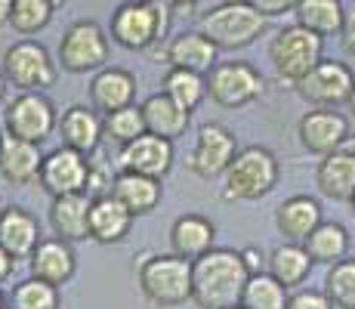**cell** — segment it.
Masks as SVG:
<instances>
[{
  "instance_id": "36",
  "label": "cell",
  "mask_w": 355,
  "mask_h": 309,
  "mask_svg": "<svg viewBox=\"0 0 355 309\" xmlns=\"http://www.w3.org/2000/svg\"><path fill=\"white\" fill-rule=\"evenodd\" d=\"M12 309H59V287L44 278H28L12 291Z\"/></svg>"
},
{
  "instance_id": "20",
  "label": "cell",
  "mask_w": 355,
  "mask_h": 309,
  "mask_svg": "<svg viewBox=\"0 0 355 309\" xmlns=\"http://www.w3.org/2000/svg\"><path fill=\"white\" fill-rule=\"evenodd\" d=\"M59 133H62V142L84 155H93L99 149L102 136H105V124H102L96 108L87 106H71L68 112H62L59 118Z\"/></svg>"
},
{
  "instance_id": "3",
  "label": "cell",
  "mask_w": 355,
  "mask_h": 309,
  "mask_svg": "<svg viewBox=\"0 0 355 309\" xmlns=\"http://www.w3.org/2000/svg\"><path fill=\"white\" fill-rule=\"evenodd\" d=\"M266 22L269 19L259 10H254L248 0H223L220 6H214L210 12L201 16V31L220 50H241L266 31Z\"/></svg>"
},
{
  "instance_id": "6",
  "label": "cell",
  "mask_w": 355,
  "mask_h": 309,
  "mask_svg": "<svg viewBox=\"0 0 355 309\" xmlns=\"http://www.w3.org/2000/svg\"><path fill=\"white\" fill-rule=\"evenodd\" d=\"M322 53H324V37L315 31H309V28H303V25L282 28L269 47V56H272L275 72L282 74V78L293 81V84H297L300 78H306V74L324 59Z\"/></svg>"
},
{
  "instance_id": "5",
  "label": "cell",
  "mask_w": 355,
  "mask_h": 309,
  "mask_svg": "<svg viewBox=\"0 0 355 309\" xmlns=\"http://www.w3.org/2000/svg\"><path fill=\"white\" fill-rule=\"evenodd\" d=\"M278 183V158L263 146L241 149L226 167V192L229 201H257L269 195Z\"/></svg>"
},
{
  "instance_id": "1",
  "label": "cell",
  "mask_w": 355,
  "mask_h": 309,
  "mask_svg": "<svg viewBox=\"0 0 355 309\" xmlns=\"http://www.w3.org/2000/svg\"><path fill=\"white\" fill-rule=\"evenodd\" d=\"M254 272L244 263V253L214 247L192 260V300L201 309H229L244 297L248 278Z\"/></svg>"
},
{
  "instance_id": "2",
  "label": "cell",
  "mask_w": 355,
  "mask_h": 309,
  "mask_svg": "<svg viewBox=\"0 0 355 309\" xmlns=\"http://www.w3.org/2000/svg\"><path fill=\"white\" fill-rule=\"evenodd\" d=\"M170 31L167 0H127L112 16V37L124 50H146Z\"/></svg>"
},
{
  "instance_id": "44",
  "label": "cell",
  "mask_w": 355,
  "mask_h": 309,
  "mask_svg": "<svg viewBox=\"0 0 355 309\" xmlns=\"http://www.w3.org/2000/svg\"><path fill=\"white\" fill-rule=\"evenodd\" d=\"M6 84H10V81H6V74H3V65H0V102H3V96H6Z\"/></svg>"
},
{
  "instance_id": "40",
  "label": "cell",
  "mask_w": 355,
  "mask_h": 309,
  "mask_svg": "<svg viewBox=\"0 0 355 309\" xmlns=\"http://www.w3.org/2000/svg\"><path fill=\"white\" fill-rule=\"evenodd\" d=\"M340 40H343V50L349 53H355V6L349 12H346V19H343V31H340Z\"/></svg>"
},
{
  "instance_id": "33",
  "label": "cell",
  "mask_w": 355,
  "mask_h": 309,
  "mask_svg": "<svg viewBox=\"0 0 355 309\" xmlns=\"http://www.w3.org/2000/svg\"><path fill=\"white\" fill-rule=\"evenodd\" d=\"M164 93L173 102H180L186 112H195L201 106V99L207 96V78L189 68H170L164 78Z\"/></svg>"
},
{
  "instance_id": "32",
  "label": "cell",
  "mask_w": 355,
  "mask_h": 309,
  "mask_svg": "<svg viewBox=\"0 0 355 309\" xmlns=\"http://www.w3.org/2000/svg\"><path fill=\"white\" fill-rule=\"evenodd\" d=\"M288 285H282L272 272H254L244 287V309H288Z\"/></svg>"
},
{
  "instance_id": "11",
  "label": "cell",
  "mask_w": 355,
  "mask_h": 309,
  "mask_svg": "<svg viewBox=\"0 0 355 309\" xmlns=\"http://www.w3.org/2000/svg\"><path fill=\"white\" fill-rule=\"evenodd\" d=\"M297 90L306 102H312V106L334 108V106L349 102V96L355 90V74L346 62L322 59L306 78L297 81Z\"/></svg>"
},
{
  "instance_id": "41",
  "label": "cell",
  "mask_w": 355,
  "mask_h": 309,
  "mask_svg": "<svg viewBox=\"0 0 355 309\" xmlns=\"http://www.w3.org/2000/svg\"><path fill=\"white\" fill-rule=\"evenodd\" d=\"M12 266H16V257H12V253L0 244V281H6L12 276Z\"/></svg>"
},
{
  "instance_id": "25",
  "label": "cell",
  "mask_w": 355,
  "mask_h": 309,
  "mask_svg": "<svg viewBox=\"0 0 355 309\" xmlns=\"http://www.w3.org/2000/svg\"><path fill=\"white\" fill-rule=\"evenodd\" d=\"M318 189L322 195L334 198V201H352L355 195V152L337 149V152L324 155V161L318 164Z\"/></svg>"
},
{
  "instance_id": "49",
  "label": "cell",
  "mask_w": 355,
  "mask_h": 309,
  "mask_svg": "<svg viewBox=\"0 0 355 309\" xmlns=\"http://www.w3.org/2000/svg\"><path fill=\"white\" fill-rule=\"evenodd\" d=\"M0 214H3V208H0Z\"/></svg>"
},
{
  "instance_id": "7",
  "label": "cell",
  "mask_w": 355,
  "mask_h": 309,
  "mask_svg": "<svg viewBox=\"0 0 355 309\" xmlns=\"http://www.w3.org/2000/svg\"><path fill=\"white\" fill-rule=\"evenodd\" d=\"M3 74L22 93L25 90L44 93L46 87L56 84V62H53L44 44H37V40H19V44H12L3 53Z\"/></svg>"
},
{
  "instance_id": "27",
  "label": "cell",
  "mask_w": 355,
  "mask_h": 309,
  "mask_svg": "<svg viewBox=\"0 0 355 309\" xmlns=\"http://www.w3.org/2000/svg\"><path fill=\"white\" fill-rule=\"evenodd\" d=\"M0 244L12 253L16 260H25L40 244V226L28 210L22 208H6L0 214Z\"/></svg>"
},
{
  "instance_id": "35",
  "label": "cell",
  "mask_w": 355,
  "mask_h": 309,
  "mask_svg": "<svg viewBox=\"0 0 355 309\" xmlns=\"http://www.w3.org/2000/svg\"><path fill=\"white\" fill-rule=\"evenodd\" d=\"M324 294L337 309H355V260H337L327 272Z\"/></svg>"
},
{
  "instance_id": "23",
  "label": "cell",
  "mask_w": 355,
  "mask_h": 309,
  "mask_svg": "<svg viewBox=\"0 0 355 309\" xmlns=\"http://www.w3.org/2000/svg\"><path fill=\"white\" fill-rule=\"evenodd\" d=\"M142 118H146V133L164 136V140H176V136L186 133L189 121H192V112L173 102L167 93H155L142 102Z\"/></svg>"
},
{
  "instance_id": "48",
  "label": "cell",
  "mask_w": 355,
  "mask_h": 309,
  "mask_svg": "<svg viewBox=\"0 0 355 309\" xmlns=\"http://www.w3.org/2000/svg\"><path fill=\"white\" fill-rule=\"evenodd\" d=\"M352 204H355V195H352Z\"/></svg>"
},
{
  "instance_id": "14",
  "label": "cell",
  "mask_w": 355,
  "mask_h": 309,
  "mask_svg": "<svg viewBox=\"0 0 355 309\" xmlns=\"http://www.w3.org/2000/svg\"><path fill=\"white\" fill-rule=\"evenodd\" d=\"M118 161L124 170L161 180V176H167L170 167H173V140H164V136H155V133H142V136H136L133 142L121 146Z\"/></svg>"
},
{
  "instance_id": "17",
  "label": "cell",
  "mask_w": 355,
  "mask_h": 309,
  "mask_svg": "<svg viewBox=\"0 0 355 309\" xmlns=\"http://www.w3.org/2000/svg\"><path fill=\"white\" fill-rule=\"evenodd\" d=\"M136 78L124 68H99L90 81V106L99 115H112L124 106H133Z\"/></svg>"
},
{
  "instance_id": "8",
  "label": "cell",
  "mask_w": 355,
  "mask_h": 309,
  "mask_svg": "<svg viewBox=\"0 0 355 309\" xmlns=\"http://www.w3.org/2000/svg\"><path fill=\"white\" fill-rule=\"evenodd\" d=\"M108 62V37L96 22H74L59 40V65L71 74L99 72Z\"/></svg>"
},
{
  "instance_id": "37",
  "label": "cell",
  "mask_w": 355,
  "mask_h": 309,
  "mask_svg": "<svg viewBox=\"0 0 355 309\" xmlns=\"http://www.w3.org/2000/svg\"><path fill=\"white\" fill-rule=\"evenodd\" d=\"M105 136H112L114 142H121V146H127V142H133L136 136L146 133V118H142V108L139 106H124L118 108V112L105 115Z\"/></svg>"
},
{
  "instance_id": "10",
  "label": "cell",
  "mask_w": 355,
  "mask_h": 309,
  "mask_svg": "<svg viewBox=\"0 0 355 309\" xmlns=\"http://www.w3.org/2000/svg\"><path fill=\"white\" fill-rule=\"evenodd\" d=\"M3 124H6V130H10L12 136H22V140L37 142L40 146V142L50 140L53 130L59 127V118H56L53 102L46 99L44 93L25 90L22 96H16V99L6 106Z\"/></svg>"
},
{
  "instance_id": "12",
  "label": "cell",
  "mask_w": 355,
  "mask_h": 309,
  "mask_svg": "<svg viewBox=\"0 0 355 309\" xmlns=\"http://www.w3.org/2000/svg\"><path fill=\"white\" fill-rule=\"evenodd\" d=\"M90 176L93 167L87 161V155L71 146H62L56 152L44 155L37 180L44 185V192L59 198V195H71V192H87L90 189Z\"/></svg>"
},
{
  "instance_id": "42",
  "label": "cell",
  "mask_w": 355,
  "mask_h": 309,
  "mask_svg": "<svg viewBox=\"0 0 355 309\" xmlns=\"http://www.w3.org/2000/svg\"><path fill=\"white\" fill-rule=\"evenodd\" d=\"M10 12H12V0H0V25H10Z\"/></svg>"
},
{
  "instance_id": "16",
  "label": "cell",
  "mask_w": 355,
  "mask_h": 309,
  "mask_svg": "<svg viewBox=\"0 0 355 309\" xmlns=\"http://www.w3.org/2000/svg\"><path fill=\"white\" fill-rule=\"evenodd\" d=\"M44 155L37 142H28L22 136H12L10 130L0 133V176L12 185H25L37 180Z\"/></svg>"
},
{
  "instance_id": "21",
  "label": "cell",
  "mask_w": 355,
  "mask_h": 309,
  "mask_svg": "<svg viewBox=\"0 0 355 309\" xmlns=\"http://www.w3.org/2000/svg\"><path fill=\"white\" fill-rule=\"evenodd\" d=\"M112 195L130 210L133 217L152 214L161 204V180L146 174H133V170H121L112 180Z\"/></svg>"
},
{
  "instance_id": "43",
  "label": "cell",
  "mask_w": 355,
  "mask_h": 309,
  "mask_svg": "<svg viewBox=\"0 0 355 309\" xmlns=\"http://www.w3.org/2000/svg\"><path fill=\"white\" fill-rule=\"evenodd\" d=\"M170 6H176V10H186V6H195L198 0H167Z\"/></svg>"
},
{
  "instance_id": "13",
  "label": "cell",
  "mask_w": 355,
  "mask_h": 309,
  "mask_svg": "<svg viewBox=\"0 0 355 309\" xmlns=\"http://www.w3.org/2000/svg\"><path fill=\"white\" fill-rule=\"evenodd\" d=\"M235 155H238V146H235L232 130L223 127V124H204V127L198 130V146L192 152L189 167H192L198 176L210 180V176H216V174H226V167L232 164Z\"/></svg>"
},
{
  "instance_id": "30",
  "label": "cell",
  "mask_w": 355,
  "mask_h": 309,
  "mask_svg": "<svg viewBox=\"0 0 355 309\" xmlns=\"http://www.w3.org/2000/svg\"><path fill=\"white\" fill-rule=\"evenodd\" d=\"M303 247L309 251L312 263L334 266L337 260L346 257V251H349V232H346L340 223H324L322 219V223L309 232V238L303 242Z\"/></svg>"
},
{
  "instance_id": "28",
  "label": "cell",
  "mask_w": 355,
  "mask_h": 309,
  "mask_svg": "<svg viewBox=\"0 0 355 309\" xmlns=\"http://www.w3.org/2000/svg\"><path fill=\"white\" fill-rule=\"evenodd\" d=\"M275 223L291 242H306L309 232L322 223V204L309 195H293L275 210Z\"/></svg>"
},
{
  "instance_id": "38",
  "label": "cell",
  "mask_w": 355,
  "mask_h": 309,
  "mask_svg": "<svg viewBox=\"0 0 355 309\" xmlns=\"http://www.w3.org/2000/svg\"><path fill=\"white\" fill-rule=\"evenodd\" d=\"M288 309H337L322 291H300L288 300Z\"/></svg>"
},
{
  "instance_id": "50",
  "label": "cell",
  "mask_w": 355,
  "mask_h": 309,
  "mask_svg": "<svg viewBox=\"0 0 355 309\" xmlns=\"http://www.w3.org/2000/svg\"><path fill=\"white\" fill-rule=\"evenodd\" d=\"M352 56H355V53H352Z\"/></svg>"
},
{
  "instance_id": "39",
  "label": "cell",
  "mask_w": 355,
  "mask_h": 309,
  "mask_svg": "<svg viewBox=\"0 0 355 309\" xmlns=\"http://www.w3.org/2000/svg\"><path fill=\"white\" fill-rule=\"evenodd\" d=\"M248 3L263 12L266 19H272V16H282V12H291L297 6V0H248Z\"/></svg>"
},
{
  "instance_id": "34",
  "label": "cell",
  "mask_w": 355,
  "mask_h": 309,
  "mask_svg": "<svg viewBox=\"0 0 355 309\" xmlns=\"http://www.w3.org/2000/svg\"><path fill=\"white\" fill-rule=\"evenodd\" d=\"M56 6L50 0H12V12H10V25L19 34H37L50 25Z\"/></svg>"
},
{
  "instance_id": "15",
  "label": "cell",
  "mask_w": 355,
  "mask_h": 309,
  "mask_svg": "<svg viewBox=\"0 0 355 309\" xmlns=\"http://www.w3.org/2000/svg\"><path fill=\"white\" fill-rule=\"evenodd\" d=\"M297 133L303 149H309L312 155H331L349 136V121L340 112H334V108H315V112L303 115Z\"/></svg>"
},
{
  "instance_id": "9",
  "label": "cell",
  "mask_w": 355,
  "mask_h": 309,
  "mask_svg": "<svg viewBox=\"0 0 355 309\" xmlns=\"http://www.w3.org/2000/svg\"><path fill=\"white\" fill-rule=\"evenodd\" d=\"M263 78L248 62H216L207 72V96L223 108H241L259 99Z\"/></svg>"
},
{
  "instance_id": "19",
  "label": "cell",
  "mask_w": 355,
  "mask_h": 309,
  "mask_svg": "<svg viewBox=\"0 0 355 309\" xmlns=\"http://www.w3.org/2000/svg\"><path fill=\"white\" fill-rule=\"evenodd\" d=\"M31 276L62 287L74 276V251L65 238H40L31 253Z\"/></svg>"
},
{
  "instance_id": "24",
  "label": "cell",
  "mask_w": 355,
  "mask_h": 309,
  "mask_svg": "<svg viewBox=\"0 0 355 309\" xmlns=\"http://www.w3.org/2000/svg\"><path fill=\"white\" fill-rule=\"evenodd\" d=\"M133 214L118 201L114 195H99L93 198L90 208V238L99 244H118L130 232Z\"/></svg>"
},
{
  "instance_id": "46",
  "label": "cell",
  "mask_w": 355,
  "mask_h": 309,
  "mask_svg": "<svg viewBox=\"0 0 355 309\" xmlns=\"http://www.w3.org/2000/svg\"><path fill=\"white\" fill-rule=\"evenodd\" d=\"M0 309H3V291H0Z\"/></svg>"
},
{
  "instance_id": "4",
  "label": "cell",
  "mask_w": 355,
  "mask_h": 309,
  "mask_svg": "<svg viewBox=\"0 0 355 309\" xmlns=\"http://www.w3.org/2000/svg\"><path fill=\"white\" fill-rule=\"evenodd\" d=\"M139 287L148 303L180 306L192 300V260L180 253H158L148 257L139 269Z\"/></svg>"
},
{
  "instance_id": "47",
  "label": "cell",
  "mask_w": 355,
  "mask_h": 309,
  "mask_svg": "<svg viewBox=\"0 0 355 309\" xmlns=\"http://www.w3.org/2000/svg\"><path fill=\"white\" fill-rule=\"evenodd\" d=\"M229 309H244V306H241V303H238V306H229Z\"/></svg>"
},
{
  "instance_id": "22",
  "label": "cell",
  "mask_w": 355,
  "mask_h": 309,
  "mask_svg": "<svg viewBox=\"0 0 355 309\" xmlns=\"http://www.w3.org/2000/svg\"><path fill=\"white\" fill-rule=\"evenodd\" d=\"M216 50L220 47L204 31H182L180 37L170 40L167 62H170V68H189V72L207 74L216 65Z\"/></svg>"
},
{
  "instance_id": "18",
  "label": "cell",
  "mask_w": 355,
  "mask_h": 309,
  "mask_svg": "<svg viewBox=\"0 0 355 309\" xmlns=\"http://www.w3.org/2000/svg\"><path fill=\"white\" fill-rule=\"evenodd\" d=\"M90 208H93V198L87 192H71V195L53 198L50 223L56 229V235L65 238V242L90 238Z\"/></svg>"
},
{
  "instance_id": "26",
  "label": "cell",
  "mask_w": 355,
  "mask_h": 309,
  "mask_svg": "<svg viewBox=\"0 0 355 309\" xmlns=\"http://www.w3.org/2000/svg\"><path fill=\"white\" fill-rule=\"evenodd\" d=\"M214 238H216V226L201 214L180 217L173 223V229H170L173 253H180V257H186V260H198L207 251H214Z\"/></svg>"
},
{
  "instance_id": "45",
  "label": "cell",
  "mask_w": 355,
  "mask_h": 309,
  "mask_svg": "<svg viewBox=\"0 0 355 309\" xmlns=\"http://www.w3.org/2000/svg\"><path fill=\"white\" fill-rule=\"evenodd\" d=\"M346 106H349V112L355 115V90H352V96H349V102H346Z\"/></svg>"
},
{
  "instance_id": "29",
  "label": "cell",
  "mask_w": 355,
  "mask_h": 309,
  "mask_svg": "<svg viewBox=\"0 0 355 309\" xmlns=\"http://www.w3.org/2000/svg\"><path fill=\"white\" fill-rule=\"evenodd\" d=\"M293 16H297V25L322 34V37H331V34L343 31L346 10L340 0H297Z\"/></svg>"
},
{
  "instance_id": "31",
  "label": "cell",
  "mask_w": 355,
  "mask_h": 309,
  "mask_svg": "<svg viewBox=\"0 0 355 309\" xmlns=\"http://www.w3.org/2000/svg\"><path fill=\"white\" fill-rule=\"evenodd\" d=\"M309 269H312L309 251H306L303 244H297V242L275 247L272 257H269V272L288 287L291 285H303L306 276H309Z\"/></svg>"
}]
</instances>
